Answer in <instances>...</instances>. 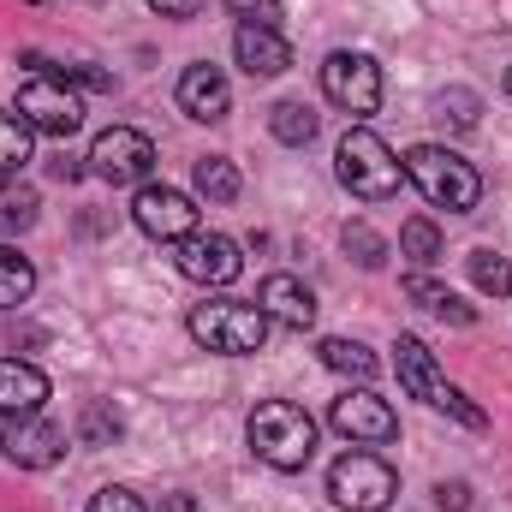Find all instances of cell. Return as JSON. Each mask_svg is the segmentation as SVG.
Segmentation results:
<instances>
[{"mask_svg":"<svg viewBox=\"0 0 512 512\" xmlns=\"http://www.w3.org/2000/svg\"><path fill=\"white\" fill-rule=\"evenodd\" d=\"M179 114H191L197 126H221L233 114V84L221 78V66L197 60L179 72Z\"/></svg>","mask_w":512,"mask_h":512,"instance_id":"5bb4252c","label":"cell"},{"mask_svg":"<svg viewBox=\"0 0 512 512\" xmlns=\"http://www.w3.org/2000/svg\"><path fill=\"white\" fill-rule=\"evenodd\" d=\"M0 453H6L18 471H48V465L66 459V429L48 423V417H36V411H30V417H6Z\"/></svg>","mask_w":512,"mask_h":512,"instance_id":"4fadbf2b","label":"cell"},{"mask_svg":"<svg viewBox=\"0 0 512 512\" xmlns=\"http://www.w3.org/2000/svg\"><path fill=\"white\" fill-rule=\"evenodd\" d=\"M256 304H262L268 322H280V328H292V334H304V328L316 322V292H310L298 274H268L262 292H256Z\"/></svg>","mask_w":512,"mask_h":512,"instance_id":"9a60e30c","label":"cell"},{"mask_svg":"<svg viewBox=\"0 0 512 512\" xmlns=\"http://www.w3.org/2000/svg\"><path fill=\"white\" fill-rule=\"evenodd\" d=\"M48 173H54V179H78V173H84V167H78V161H72V155H60V161H48Z\"/></svg>","mask_w":512,"mask_h":512,"instance_id":"836d02e7","label":"cell"},{"mask_svg":"<svg viewBox=\"0 0 512 512\" xmlns=\"http://www.w3.org/2000/svg\"><path fill=\"white\" fill-rule=\"evenodd\" d=\"M30 292H36V268H30L24 256L12 251V245H0V310L24 304Z\"/></svg>","mask_w":512,"mask_h":512,"instance_id":"603a6c76","label":"cell"},{"mask_svg":"<svg viewBox=\"0 0 512 512\" xmlns=\"http://www.w3.org/2000/svg\"><path fill=\"white\" fill-rule=\"evenodd\" d=\"M322 364L334 370V376H352V382H376V352L370 346H358V340H322Z\"/></svg>","mask_w":512,"mask_h":512,"instance_id":"ffe728a7","label":"cell"},{"mask_svg":"<svg viewBox=\"0 0 512 512\" xmlns=\"http://www.w3.org/2000/svg\"><path fill=\"white\" fill-rule=\"evenodd\" d=\"M90 173L108 185H149L155 173V143L137 126H108L90 143Z\"/></svg>","mask_w":512,"mask_h":512,"instance_id":"ba28073f","label":"cell"},{"mask_svg":"<svg viewBox=\"0 0 512 512\" xmlns=\"http://www.w3.org/2000/svg\"><path fill=\"white\" fill-rule=\"evenodd\" d=\"M167 512H197V501H191V495H173V501H167Z\"/></svg>","mask_w":512,"mask_h":512,"instance_id":"e575fe53","label":"cell"},{"mask_svg":"<svg viewBox=\"0 0 512 512\" xmlns=\"http://www.w3.org/2000/svg\"><path fill=\"white\" fill-rule=\"evenodd\" d=\"M120 429H126V423H120V411H114V405H102V399H90V405H84V417H78V441H84V447H114V441H120Z\"/></svg>","mask_w":512,"mask_h":512,"instance_id":"cb8c5ba5","label":"cell"},{"mask_svg":"<svg viewBox=\"0 0 512 512\" xmlns=\"http://www.w3.org/2000/svg\"><path fill=\"white\" fill-rule=\"evenodd\" d=\"M405 179H411L435 209H447V215H471V209H477V197H483L477 167H471V161H459V155H453V149H441V143H417V149L405 155Z\"/></svg>","mask_w":512,"mask_h":512,"instance_id":"3957f363","label":"cell"},{"mask_svg":"<svg viewBox=\"0 0 512 512\" xmlns=\"http://www.w3.org/2000/svg\"><path fill=\"white\" fill-rule=\"evenodd\" d=\"M185 328H191L197 346H209V352H221V358L262 352V340H268L262 304H239V298H209V304H197Z\"/></svg>","mask_w":512,"mask_h":512,"instance_id":"5b68a950","label":"cell"},{"mask_svg":"<svg viewBox=\"0 0 512 512\" xmlns=\"http://www.w3.org/2000/svg\"><path fill=\"white\" fill-rule=\"evenodd\" d=\"M36 221V191H0V233H24Z\"/></svg>","mask_w":512,"mask_h":512,"instance_id":"83f0119b","label":"cell"},{"mask_svg":"<svg viewBox=\"0 0 512 512\" xmlns=\"http://www.w3.org/2000/svg\"><path fill=\"white\" fill-rule=\"evenodd\" d=\"M393 370H399V387L411 393V399H423L429 411H447L453 423H465V429H483L489 417H483V405H471L459 387L441 376V364H435V352L417 340V334H399V346H393Z\"/></svg>","mask_w":512,"mask_h":512,"instance_id":"7a4b0ae2","label":"cell"},{"mask_svg":"<svg viewBox=\"0 0 512 512\" xmlns=\"http://www.w3.org/2000/svg\"><path fill=\"white\" fill-rule=\"evenodd\" d=\"M24 161H30V126L12 120V114H0V179H12Z\"/></svg>","mask_w":512,"mask_h":512,"instance_id":"484cf974","label":"cell"},{"mask_svg":"<svg viewBox=\"0 0 512 512\" xmlns=\"http://www.w3.org/2000/svg\"><path fill=\"white\" fill-rule=\"evenodd\" d=\"M131 221H137V233H149L161 245H179V239L197 233V203L173 185H143L131 197Z\"/></svg>","mask_w":512,"mask_h":512,"instance_id":"8fae6325","label":"cell"},{"mask_svg":"<svg viewBox=\"0 0 512 512\" xmlns=\"http://www.w3.org/2000/svg\"><path fill=\"white\" fill-rule=\"evenodd\" d=\"M322 96L334 108H346L352 120H370L382 108V66L370 54H352V48H334L322 60Z\"/></svg>","mask_w":512,"mask_h":512,"instance_id":"52a82bcc","label":"cell"},{"mask_svg":"<svg viewBox=\"0 0 512 512\" xmlns=\"http://www.w3.org/2000/svg\"><path fill=\"white\" fill-rule=\"evenodd\" d=\"M191 179H197V191H203L209 203H233V197L245 191V179H239V167H233L227 155H203V161L191 167Z\"/></svg>","mask_w":512,"mask_h":512,"instance_id":"d6986e66","label":"cell"},{"mask_svg":"<svg viewBox=\"0 0 512 512\" xmlns=\"http://www.w3.org/2000/svg\"><path fill=\"white\" fill-rule=\"evenodd\" d=\"M328 495L346 512H387V501L399 495V471L376 453H346L328 471Z\"/></svg>","mask_w":512,"mask_h":512,"instance_id":"8992f818","label":"cell"},{"mask_svg":"<svg viewBox=\"0 0 512 512\" xmlns=\"http://www.w3.org/2000/svg\"><path fill=\"white\" fill-rule=\"evenodd\" d=\"M346 251L358 268H382L387 262V239L370 227V221H346Z\"/></svg>","mask_w":512,"mask_h":512,"instance_id":"4316f807","label":"cell"},{"mask_svg":"<svg viewBox=\"0 0 512 512\" xmlns=\"http://www.w3.org/2000/svg\"><path fill=\"white\" fill-rule=\"evenodd\" d=\"M90 512H143V501L114 483V489H96V495H90Z\"/></svg>","mask_w":512,"mask_h":512,"instance_id":"4dcf8cb0","label":"cell"},{"mask_svg":"<svg viewBox=\"0 0 512 512\" xmlns=\"http://www.w3.org/2000/svg\"><path fill=\"white\" fill-rule=\"evenodd\" d=\"M36 6H42V0H36Z\"/></svg>","mask_w":512,"mask_h":512,"instance_id":"8d00e7d4","label":"cell"},{"mask_svg":"<svg viewBox=\"0 0 512 512\" xmlns=\"http://www.w3.org/2000/svg\"><path fill=\"white\" fill-rule=\"evenodd\" d=\"M173 268L185 274V280H197V286H233L239 274H245V256L239 245L227 239V233H191V239H179L173 245Z\"/></svg>","mask_w":512,"mask_h":512,"instance_id":"30bf717a","label":"cell"},{"mask_svg":"<svg viewBox=\"0 0 512 512\" xmlns=\"http://www.w3.org/2000/svg\"><path fill=\"white\" fill-rule=\"evenodd\" d=\"M405 298H411V304H423L429 316L453 322V328H471V322H477V310H471V304H465L459 292H447L441 280H429L423 268H417V274H405Z\"/></svg>","mask_w":512,"mask_h":512,"instance_id":"ac0fdd59","label":"cell"},{"mask_svg":"<svg viewBox=\"0 0 512 512\" xmlns=\"http://www.w3.org/2000/svg\"><path fill=\"white\" fill-rule=\"evenodd\" d=\"M328 423L352 441V447H382L399 435V417H393V405H387L382 393H370V387H358V393H340L334 405H328Z\"/></svg>","mask_w":512,"mask_h":512,"instance_id":"7c38bea8","label":"cell"},{"mask_svg":"<svg viewBox=\"0 0 512 512\" xmlns=\"http://www.w3.org/2000/svg\"><path fill=\"white\" fill-rule=\"evenodd\" d=\"M18 120L30 131H48V137H72L84 126V102L66 78H30L18 90Z\"/></svg>","mask_w":512,"mask_h":512,"instance_id":"9c48e42d","label":"cell"},{"mask_svg":"<svg viewBox=\"0 0 512 512\" xmlns=\"http://www.w3.org/2000/svg\"><path fill=\"white\" fill-rule=\"evenodd\" d=\"M268 131H274L280 143H292V149H304V143L316 137V114H310L304 102H274V108H268Z\"/></svg>","mask_w":512,"mask_h":512,"instance_id":"7402d4cb","label":"cell"},{"mask_svg":"<svg viewBox=\"0 0 512 512\" xmlns=\"http://www.w3.org/2000/svg\"><path fill=\"white\" fill-rule=\"evenodd\" d=\"M507 96H512V66H507Z\"/></svg>","mask_w":512,"mask_h":512,"instance_id":"d590c367","label":"cell"},{"mask_svg":"<svg viewBox=\"0 0 512 512\" xmlns=\"http://www.w3.org/2000/svg\"><path fill=\"white\" fill-rule=\"evenodd\" d=\"M245 435H251V453L268 471H304L316 453V417L292 399H262L245 423Z\"/></svg>","mask_w":512,"mask_h":512,"instance_id":"6da1fadb","label":"cell"},{"mask_svg":"<svg viewBox=\"0 0 512 512\" xmlns=\"http://www.w3.org/2000/svg\"><path fill=\"white\" fill-rule=\"evenodd\" d=\"M465 268H471L477 292H489V298H507V292H512V262H507V256L471 251V256H465Z\"/></svg>","mask_w":512,"mask_h":512,"instance_id":"d4e9b609","label":"cell"},{"mask_svg":"<svg viewBox=\"0 0 512 512\" xmlns=\"http://www.w3.org/2000/svg\"><path fill=\"white\" fill-rule=\"evenodd\" d=\"M399 256H405L411 268H429V262L441 256V227H435L429 215H411V221L399 227Z\"/></svg>","mask_w":512,"mask_h":512,"instance_id":"44dd1931","label":"cell"},{"mask_svg":"<svg viewBox=\"0 0 512 512\" xmlns=\"http://www.w3.org/2000/svg\"><path fill=\"white\" fill-rule=\"evenodd\" d=\"M42 399H48V376L36 364L0 358V417H30L42 411Z\"/></svg>","mask_w":512,"mask_h":512,"instance_id":"e0dca14e","label":"cell"},{"mask_svg":"<svg viewBox=\"0 0 512 512\" xmlns=\"http://www.w3.org/2000/svg\"><path fill=\"white\" fill-rule=\"evenodd\" d=\"M233 54H239V66L251 78H280L292 66V42L280 30H268V24H239L233 30Z\"/></svg>","mask_w":512,"mask_h":512,"instance_id":"2e32d148","label":"cell"},{"mask_svg":"<svg viewBox=\"0 0 512 512\" xmlns=\"http://www.w3.org/2000/svg\"><path fill=\"white\" fill-rule=\"evenodd\" d=\"M227 12H233L239 24H268V30H280V0H227Z\"/></svg>","mask_w":512,"mask_h":512,"instance_id":"f1b7e54d","label":"cell"},{"mask_svg":"<svg viewBox=\"0 0 512 512\" xmlns=\"http://www.w3.org/2000/svg\"><path fill=\"white\" fill-rule=\"evenodd\" d=\"M435 507L465 512V507H471V489H465V483H441V489H435Z\"/></svg>","mask_w":512,"mask_h":512,"instance_id":"1f68e13d","label":"cell"},{"mask_svg":"<svg viewBox=\"0 0 512 512\" xmlns=\"http://www.w3.org/2000/svg\"><path fill=\"white\" fill-rule=\"evenodd\" d=\"M149 6H155L161 18H197V12H203L209 0H149Z\"/></svg>","mask_w":512,"mask_h":512,"instance_id":"d6a6232c","label":"cell"},{"mask_svg":"<svg viewBox=\"0 0 512 512\" xmlns=\"http://www.w3.org/2000/svg\"><path fill=\"white\" fill-rule=\"evenodd\" d=\"M334 173H340V185L352 191V197H364V203H382L399 191V179H405V161L387 149L382 137L370 126H352L340 137V149H334Z\"/></svg>","mask_w":512,"mask_h":512,"instance_id":"277c9868","label":"cell"},{"mask_svg":"<svg viewBox=\"0 0 512 512\" xmlns=\"http://www.w3.org/2000/svg\"><path fill=\"white\" fill-rule=\"evenodd\" d=\"M441 120H453L459 131H471L477 126V96H471V90H447V96H441Z\"/></svg>","mask_w":512,"mask_h":512,"instance_id":"f546056e","label":"cell"}]
</instances>
